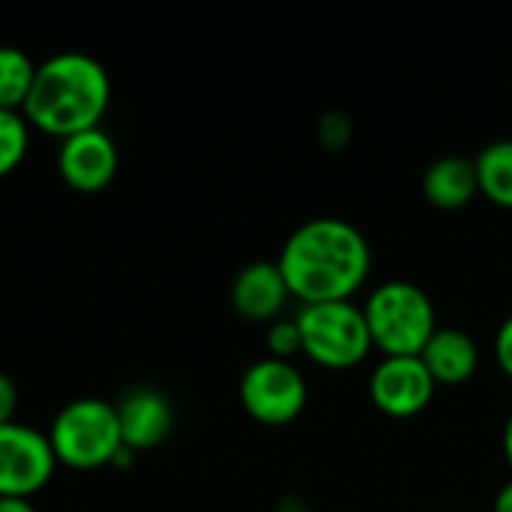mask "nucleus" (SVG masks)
I'll use <instances>...</instances> for the list:
<instances>
[{"label":"nucleus","instance_id":"obj_1","mask_svg":"<svg viewBox=\"0 0 512 512\" xmlns=\"http://www.w3.org/2000/svg\"><path fill=\"white\" fill-rule=\"evenodd\" d=\"M276 264L300 306L342 303L354 300L369 282L372 246L357 225L339 216H318L288 234Z\"/></svg>","mask_w":512,"mask_h":512},{"label":"nucleus","instance_id":"obj_2","mask_svg":"<svg viewBox=\"0 0 512 512\" xmlns=\"http://www.w3.org/2000/svg\"><path fill=\"white\" fill-rule=\"evenodd\" d=\"M111 105V78L105 66L84 51H60L36 63V78L24 102L30 129L60 141L99 129Z\"/></svg>","mask_w":512,"mask_h":512},{"label":"nucleus","instance_id":"obj_3","mask_svg":"<svg viewBox=\"0 0 512 512\" xmlns=\"http://www.w3.org/2000/svg\"><path fill=\"white\" fill-rule=\"evenodd\" d=\"M372 345L384 357H420L438 330L432 297L408 279H390L369 291L363 303Z\"/></svg>","mask_w":512,"mask_h":512},{"label":"nucleus","instance_id":"obj_4","mask_svg":"<svg viewBox=\"0 0 512 512\" xmlns=\"http://www.w3.org/2000/svg\"><path fill=\"white\" fill-rule=\"evenodd\" d=\"M45 435L57 465L72 471H99L126 450L117 405L93 396L63 405Z\"/></svg>","mask_w":512,"mask_h":512},{"label":"nucleus","instance_id":"obj_5","mask_svg":"<svg viewBox=\"0 0 512 512\" xmlns=\"http://www.w3.org/2000/svg\"><path fill=\"white\" fill-rule=\"evenodd\" d=\"M294 321L300 330L303 357L327 372L357 369L369 360L375 348L363 306H357L354 300L300 306Z\"/></svg>","mask_w":512,"mask_h":512},{"label":"nucleus","instance_id":"obj_6","mask_svg":"<svg viewBox=\"0 0 512 512\" xmlns=\"http://www.w3.org/2000/svg\"><path fill=\"white\" fill-rule=\"evenodd\" d=\"M309 402L306 375L297 363L261 357L240 378V405L261 426L294 423Z\"/></svg>","mask_w":512,"mask_h":512},{"label":"nucleus","instance_id":"obj_7","mask_svg":"<svg viewBox=\"0 0 512 512\" xmlns=\"http://www.w3.org/2000/svg\"><path fill=\"white\" fill-rule=\"evenodd\" d=\"M57 471L48 435L27 423L0 426V498L30 501Z\"/></svg>","mask_w":512,"mask_h":512},{"label":"nucleus","instance_id":"obj_8","mask_svg":"<svg viewBox=\"0 0 512 512\" xmlns=\"http://www.w3.org/2000/svg\"><path fill=\"white\" fill-rule=\"evenodd\" d=\"M435 390L438 384L420 357H384L369 378V399L390 420L420 417L432 405Z\"/></svg>","mask_w":512,"mask_h":512},{"label":"nucleus","instance_id":"obj_9","mask_svg":"<svg viewBox=\"0 0 512 512\" xmlns=\"http://www.w3.org/2000/svg\"><path fill=\"white\" fill-rule=\"evenodd\" d=\"M117 171H120V150L102 126L60 141L57 174L72 192L81 195L105 192L114 183Z\"/></svg>","mask_w":512,"mask_h":512},{"label":"nucleus","instance_id":"obj_10","mask_svg":"<svg viewBox=\"0 0 512 512\" xmlns=\"http://www.w3.org/2000/svg\"><path fill=\"white\" fill-rule=\"evenodd\" d=\"M291 291L276 261H252L231 282V306L243 321L273 324L282 318Z\"/></svg>","mask_w":512,"mask_h":512},{"label":"nucleus","instance_id":"obj_11","mask_svg":"<svg viewBox=\"0 0 512 512\" xmlns=\"http://www.w3.org/2000/svg\"><path fill=\"white\" fill-rule=\"evenodd\" d=\"M117 420L123 432V447L132 453H144L168 441L174 429V408L159 390L138 387L117 405Z\"/></svg>","mask_w":512,"mask_h":512},{"label":"nucleus","instance_id":"obj_12","mask_svg":"<svg viewBox=\"0 0 512 512\" xmlns=\"http://www.w3.org/2000/svg\"><path fill=\"white\" fill-rule=\"evenodd\" d=\"M438 387H462L480 369V345L459 327H438L420 354Z\"/></svg>","mask_w":512,"mask_h":512},{"label":"nucleus","instance_id":"obj_13","mask_svg":"<svg viewBox=\"0 0 512 512\" xmlns=\"http://www.w3.org/2000/svg\"><path fill=\"white\" fill-rule=\"evenodd\" d=\"M480 195L477 168L468 156H441L423 174V198L444 213L465 210Z\"/></svg>","mask_w":512,"mask_h":512},{"label":"nucleus","instance_id":"obj_14","mask_svg":"<svg viewBox=\"0 0 512 512\" xmlns=\"http://www.w3.org/2000/svg\"><path fill=\"white\" fill-rule=\"evenodd\" d=\"M474 168L480 195L501 210H512V138H498L486 144L477 153Z\"/></svg>","mask_w":512,"mask_h":512},{"label":"nucleus","instance_id":"obj_15","mask_svg":"<svg viewBox=\"0 0 512 512\" xmlns=\"http://www.w3.org/2000/svg\"><path fill=\"white\" fill-rule=\"evenodd\" d=\"M36 78V63L15 45H0V111H24Z\"/></svg>","mask_w":512,"mask_h":512},{"label":"nucleus","instance_id":"obj_16","mask_svg":"<svg viewBox=\"0 0 512 512\" xmlns=\"http://www.w3.org/2000/svg\"><path fill=\"white\" fill-rule=\"evenodd\" d=\"M30 150V126L18 111H0V180L21 168Z\"/></svg>","mask_w":512,"mask_h":512},{"label":"nucleus","instance_id":"obj_17","mask_svg":"<svg viewBox=\"0 0 512 512\" xmlns=\"http://www.w3.org/2000/svg\"><path fill=\"white\" fill-rule=\"evenodd\" d=\"M267 357L276 360H288L294 363V357L303 354V342H300V330L294 318H279L267 327Z\"/></svg>","mask_w":512,"mask_h":512},{"label":"nucleus","instance_id":"obj_18","mask_svg":"<svg viewBox=\"0 0 512 512\" xmlns=\"http://www.w3.org/2000/svg\"><path fill=\"white\" fill-rule=\"evenodd\" d=\"M354 138V123L345 111L333 108V111H324L321 120H318V141L327 147V150H345Z\"/></svg>","mask_w":512,"mask_h":512},{"label":"nucleus","instance_id":"obj_19","mask_svg":"<svg viewBox=\"0 0 512 512\" xmlns=\"http://www.w3.org/2000/svg\"><path fill=\"white\" fill-rule=\"evenodd\" d=\"M18 402H21V393H18V384L0 372V426L6 423H15V411H18Z\"/></svg>","mask_w":512,"mask_h":512},{"label":"nucleus","instance_id":"obj_20","mask_svg":"<svg viewBox=\"0 0 512 512\" xmlns=\"http://www.w3.org/2000/svg\"><path fill=\"white\" fill-rule=\"evenodd\" d=\"M495 360H498L501 372L512 381V315L504 318V324L495 333Z\"/></svg>","mask_w":512,"mask_h":512},{"label":"nucleus","instance_id":"obj_21","mask_svg":"<svg viewBox=\"0 0 512 512\" xmlns=\"http://www.w3.org/2000/svg\"><path fill=\"white\" fill-rule=\"evenodd\" d=\"M492 512H512V480H507V483L498 489V495H495V501H492Z\"/></svg>","mask_w":512,"mask_h":512},{"label":"nucleus","instance_id":"obj_22","mask_svg":"<svg viewBox=\"0 0 512 512\" xmlns=\"http://www.w3.org/2000/svg\"><path fill=\"white\" fill-rule=\"evenodd\" d=\"M0 512H39L30 501H18V498H0Z\"/></svg>","mask_w":512,"mask_h":512},{"label":"nucleus","instance_id":"obj_23","mask_svg":"<svg viewBox=\"0 0 512 512\" xmlns=\"http://www.w3.org/2000/svg\"><path fill=\"white\" fill-rule=\"evenodd\" d=\"M501 447H504V459H507V465L512 468V411H510V417H507V423H504V432H501Z\"/></svg>","mask_w":512,"mask_h":512},{"label":"nucleus","instance_id":"obj_24","mask_svg":"<svg viewBox=\"0 0 512 512\" xmlns=\"http://www.w3.org/2000/svg\"><path fill=\"white\" fill-rule=\"evenodd\" d=\"M282 512H309V510H306L303 504H285V507H282Z\"/></svg>","mask_w":512,"mask_h":512},{"label":"nucleus","instance_id":"obj_25","mask_svg":"<svg viewBox=\"0 0 512 512\" xmlns=\"http://www.w3.org/2000/svg\"><path fill=\"white\" fill-rule=\"evenodd\" d=\"M432 512H450V510H432Z\"/></svg>","mask_w":512,"mask_h":512}]
</instances>
